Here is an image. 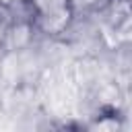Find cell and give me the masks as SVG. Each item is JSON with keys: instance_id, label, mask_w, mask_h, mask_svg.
I'll use <instances>...</instances> for the list:
<instances>
[{"instance_id": "6da1fadb", "label": "cell", "mask_w": 132, "mask_h": 132, "mask_svg": "<svg viewBox=\"0 0 132 132\" xmlns=\"http://www.w3.org/2000/svg\"><path fill=\"white\" fill-rule=\"evenodd\" d=\"M66 23H68V8L66 6L50 10V12H43V29L50 31V33L62 31L66 27Z\"/></svg>"}, {"instance_id": "7a4b0ae2", "label": "cell", "mask_w": 132, "mask_h": 132, "mask_svg": "<svg viewBox=\"0 0 132 132\" xmlns=\"http://www.w3.org/2000/svg\"><path fill=\"white\" fill-rule=\"evenodd\" d=\"M29 39H31L29 27H27V25H16V27L10 29L6 41H8V47H10V50H23V47L29 43Z\"/></svg>"}, {"instance_id": "3957f363", "label": "cell", "mask_w": 132, "mask_h": 132, "mask_svg": "<svg viewBox=\"0 0 132 132\" xmlns=\"http://www.w3.org/2000/svg\"><path fill=\"white\" fill-rule=\"evenodd\" d=\"M19 70H21V62H19V58H16L14 54L6 56L4 62H2V72H4V76H6V78H14V76L19 74Z\"/></svg>"}, {"instance_id": "277c9868", "label": "cell", "mask_w": 132, "mask_h": 132, "mask_svg": "<svg viewBox=\"0 0 132 132\" xmlns=\"http://www.w3.org/2000/svg\"><path fill=\"white\" fill-rule=\"evenodd\" d=\"M76 4H82V6H87V4H93V2H97V0H74Z\"/></svg>"}]
</instances>
